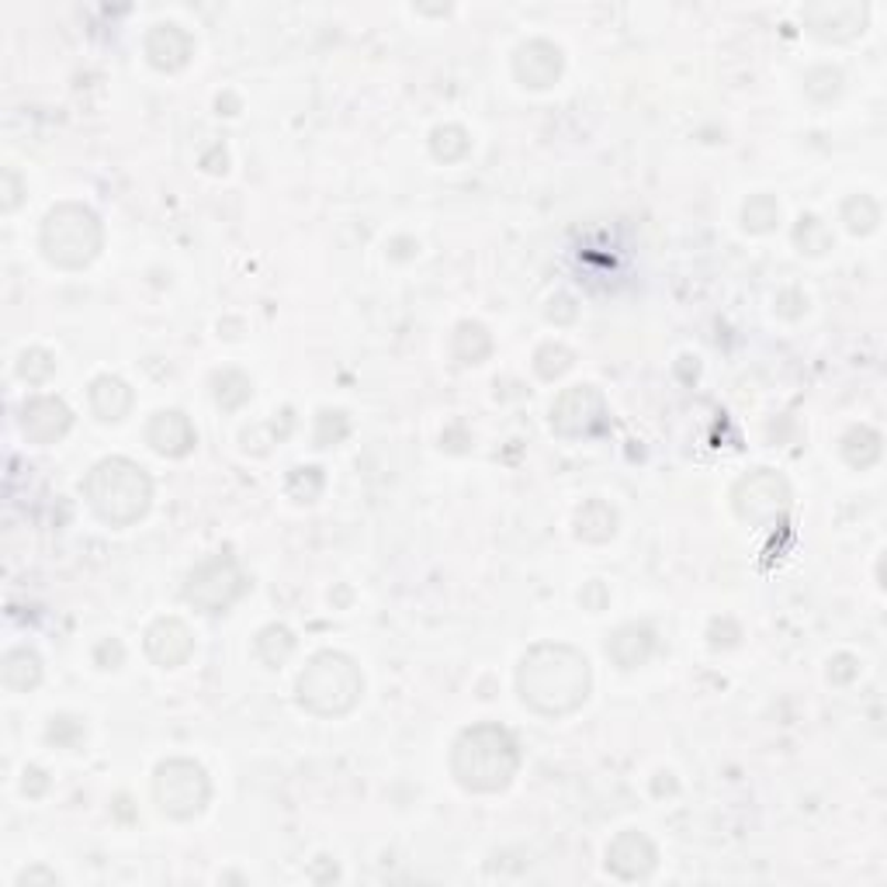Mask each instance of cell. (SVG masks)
Listing matches in <instances>:
<instances>
[{"mask_svg": "<svg viewBox=\"0 0 887 887\" xmlns=\"http://www.w3.org/2000/svg\"><path fill=\"white\" fill-rule=\"evenodd\" d=\"M147 56L163 74H177L195 56V39H191L174 21H160L147 35Z\"/></svg>", "mask_w": 887, "mask_h": 887, "instance_id": "cell-15", "label": "cell"}, {"mask_svg": "<svg viewBox=\"0 0 887 887\" xmlns=\"http://www.w3.org/2000/svg\"><path fill=\"white\" fill-rule=\"evenodd\" d=\"M126 659V649H122V641H115V638H105L98 649H94V662H98V669H118Z\"/></svg>", "mask_w": 887, "mask_h": 887, "instance_id": "cell-36", "label": "cell"}, {"mask_svg": "<svg viewBox=\"0 0 887 887\" xmlns=\"http://www.w3.org/2000/svg\"><path fill=\"white\" fill-rule=\"evenodd\" d=\"M39 247L42 257L63 271H84L87 263L98 260L105 247V229L101 219L80 202H63L50 208V215L42 219L39 232Z\"/></svg>", "mask_w": 887, "mask_h": 887, "instance_id": "cell-5", "label": "cell"}, {"mask_svg": "<svg viewBox=\"0 0 887 887\" xmlns=\"http://www.w3.org/2000/svg\"><path fill=\"white\" fill-rule=\"evenodd\" d=\"M0 205H4V212H14L21 205V181L14 171H4V202Z\"/></svg>", "mask_w": 887, "mask_h": 887, "instance_id": "cell-40", "label": "cell"}, {"mask_svg": "<svg viewBox=\"0 0 887 887\" xmlns=\"http://www.w3.org/2000/svg\"><path fill=\"white\" fill-rule=\"evenodd\" d=\"M777 313L787 316V320H798V316L808 313V299L801 292H794V288H790V292H780L777 295Z\"/></svg>", "mask_w": 887, "mask_h": 887, "instance_id": "cell-37", "label": "cell"}, {"mask_svg": "<svg viewBox=\"0 0 887 887\" xmlns=\"http://www.w3.org/2000/svg\"><path fill=\"white\" fill-rule=\"evenodd\" d=\"M780 223V205L774 195H753L742 208V226L749 232H770Z\"/></svg>", "mask_w": 887, "mask_h": 887, "instance_id": "cell-28", "label": "cell"}, {"mask_svg": "<svg viewBox=\"0 0 887 887\" xmlns=\"http://www.w3.org/2000/svg\"><path fill=\"white\" fill-rule=\"evenodd\" d=\"M18 375L29 381V386H42V381H50L56 375V361L50 350L42 347H32L18 357Z\"/></svg>", "mask_w": 887, "mask_h": 887, "instance_id": "cell-31", "label": "cell"}, {"mask_svg": "<svg viewBox=\"0 0 887 887\" xmlns=\"http://www.w3.org/2000/svg\"><path fill=\"white\" fill-rule=\"evenodd\" d=\"M153 798L166 819L191 822L208 808L212 783L205 766L195 759H163L153 774Z\"/></svg>", "mask_w": 887, "mask_h": 887, "instance_id": "cell-6", "label": "cell"}, {"mask_svg": "<svg viewBox=\"0 0 887 887\" xmlns=\"http://www.w3.org/2000/svg\"><path fill=\"white\" fill-rule=\"evenodd\" d=\"M80 738H84V725L77 722V717H69V714L53 717V725H50V742H56V746H63V749H74Z\"/></svg>", "mask_w": 887, "mask_h": 887, "instance_id": "cell-34", "label": "cell"}, {"mask_svg": "<svg viewBox=\"0 0 887 887\" xmlns=\"http://www.w3.org/2000/svg\"><path fill=\"white\" fill-rule=\"evenodd\" d=\"M35 880H50V884H56V874H50V870H42V867H32V870H25L18 877V884L25 887V884H35Z\"/></svg>", "mask_w": 887, "mask_h": 887, "instance_id": "cell-41", "label": "cell"}, {"mask_svg": "<svg viewBox=\"0 0 887 887\" xmlns=\"http://www.w3.org/2000/svg\"><path fill=\"white\" fill-rule=\"evenodd\" d=\"M659 867V850L645 832H620L607 846V870L620 880H649Z\"/></svg>", "mask_w": 887, "mask_h": 887, "instance_id": "cell-10", "label": "cell"}, {"mask_svg": "<svg viewBox=\"0 0 887 887\" xmlns=\"http://www.w3.org/2000/svg\"><path fill=\"white\" fill-rule=\"evenodd\" d=\"M142 645H147V656L160 669H177L195 652V635H191L181 617H160L147 628V641Z\"/></svg>", "mask_w": 887, "mask_h": 887, "instance_id": "cell-14", "label": "cell"}, {"mask_svg": "<svg viewBox=\"0 0 887 887\" xmlns=\"http://www.w3.org/2000/svg\"><path fill=\"white\" fill-rule=\"evenodd\" d=\"M843 223H846V229H850L853 236H867V232H874L877 223H880V208H877V202L867 198V195H853V198L843 202Z\"/></svg>", "mask_w": 887, "mask_h": 887, "instance_id": "cell-27", "label": "cell"}, {"mask_svg": "<svg viewBox=\"0 0 887 887\" xmlns=\"http://www.w3.org/2000/svg\"><path fill=\"white\" fill-rule=\"evenodd\" d=\"M147 441L163 458H184L198 444V434L181 410H160L147 426Z\"/></svg>", "mask_w": 887, "mask_h": 887, "instance_id": "cell-16", "label": "cell"}, {"mask_svg": "<svg viewBox=\"0 0 887 887\" xmlns=\"http://www.w3.org/2000/svg\"><path fill=\"white\" fill-rule=\"evenodd\" d=\"M84 496L108 527H132L150 510L153 483L132 458H105L87 472Z\"/></svg>", "mask_w": 887, "mask_h": 887, "instance_id": "cell-3", "label": "cell"}, {"mask_svg": "<svg viewBox=\"0 0 887 887\" xmlns=\"http://www.w3.org/2000/svg\"><path fill=\"white\" fill-rule=\"evenodd\" d=\"M859 677V659L856 656H835L832 662H829V680L832 683H853Z\"/></svg>", "mask_w": 887, "mask_h": 887, "instance_id": "cell-35", "label": "cell"}, {"mask_svg": "<svg viewBox=\"0 0 887 887\" xmlns=\"http://www.w3.org/2000/svg\"><path fill=\"white\" fill-rule=\"evenodd\" d=\"M867 14H870L867 4H853V0H843V4H811L804 8V25L811 35L825 42H850L867 29Z\"/></svg>", "mask_w": 887, "mask_h": 887, "instance_id": "cell-12", "label": "cell"}, {"mask_svg": "<svg viewBox=\"0 0 887 887\" xmlns=\"http://www.w3.org/2000/svg\"><path fill=\"white\" fill-rule=\"evenodd\" d=\"M299 704L316 717H344L365 693V677L357 662L344 652H320L309 659L295 683Z\"/></svg>", "mask_w": 887, "mask_h": 887, "instance_id": "cell-4", "label": "cell"}, {"mask_svg": "<svg viewBox=\"0 0 887 887\" xmlns=\"http://www.w3.org/2000/svg\"><path fill=\"white\" fill-rule=\"evenodd\" d=\"M0 677H4V686L14 690V693H29L42 683V659L39 652L25 649V645H18L4 656V666H0Z\"/></svg>", "mask_w": 887, "mask_h": 887, "instance_id": "cell-21", "label": "cell"}, {"mask_svg": "<svg viewBox=\"0 0 887 887\" xmlns=\"http://www.w3.org/2000/svg\"><path fill=\"white\" fill-rule=\"evenodd\" d=\"M804 90H808V98L825 105V101L839 98V90H843V74H839L835 66H814L804 77Z\"/></svg>", "mask_w": 887, "mask_h": 887, "instance_id": "cell-32", "label": "cell"}, {"mask_svg": "<svg viewBox=\"0 0 887 887\" xmlns=\"http://www.w3.org/2000/svg\"><path fill=\"white\" fill-rule=\"evenodd\" d=\"M732 507L742 523L770 531V527L787 520V510H790L787 478L770 468H756L749 475H742L732 489Z\"/></svg>", "mask_w": 887, "mask_h": 887, "instance_id": "cell-8", "label": "cell"}, {"mask_svg": "<svg viewBox=\"0 0 887 887\" xmlns=\"http://www.w3.org/2000/svg\"><path fill=\"white\" fill-rule=\"evenodd\" d=\"M656 652V631L649 625H625L617 628L607 641V656L620 669H638Z\"/></svg>", "mask_w": 887, "mask_h": 887, "instance_id": "cell-18", "label": "cell"}, {"mask_svg": "<svg viewBox=\"0 0 887 887\" xmlns=\"http://www.w3.org/2000/svg\"><path fill=\"white\" fill-rule=\"evenodd\" d=\"M551 430L565 441L593 437L607 430V402L593 386H572L565 389L555 405H551Z\"/></svg>", "mask_w": 887, "mask_h": 887, "instance_id": "cell-9", "label": "cell"}, {"mask_svg": "<svg viewBox=\"0 0 887 887\" xmlns=\"http://www.w3.org/2000/svg\"><path fill=\"white\" fill-rule=\"evenodd\" d=\"M468 150H472V139L462 126H441L430 132V153L441 163H458L468 156Z\"/></svg>", "mask_w": 887, "mask_h": 887, "instance_id": "cell-25", "label": "cell"}, {"mask_svg": "<svg viewBox=\"0 0 887 887\" xmlns=\"http://www.w3.org/2000/svg\"><path fill=\"white\" fill-rule=\"evenodd\" d=\"M247 589H250V580L232 555H208L205 562L191 569L184 583V601L195 610L215 617L244 601Z\"/></svg>", "mask_w": 887, "mask_h": 887, "instance_id": "cell-7", "label": "cell"}, {"mask_svg": "<svg viewBox=\"0 0 887 887\" xmlns=\"http://www.w3.org/2000/svg\"><path fill=\"white\" fill-rule=\"evenodd\" d=\"M575 534L589 544H604L617 534V510L607 499H589L583 510L575 513Z\"/></svg>", "mask_w": 887, "mask_h": 887, "instance_id": "cell-20", "label": "cell"}, {"mask_svg": "<svg viewBox=\"0 0 887 887\" xmlns=\"http://www.w3.org/2000/svg\"><path fill=\"white\" fill-rule=\"evenodd\" d=\"M212 396H215V402H219L226 413H232V410H239V405H247V402H250V396H253V381H250L244 371H236V368L215 371V375H212Z\"/></svg>", "mask_w": 887, "mask_h": 887, "instance_id": "cell-24", "label": "cell"}, {"mask_svg": "<svg viewBox=\"0 0 887 887\" xmlns=\"http://www.w3.org/2000/svg\"><path fill=\"white\" fill-rule=\"evenodd\" d=\"M292 652H295V635L284 625H268L253 638V656L268 669H281L288 659H292Z\"/></svg>", "mask_w": 887, "mask_h": 887, "instance_id": "cell-23", "label": "cell"}, {"mask_svg": "<svg viewBox=\"0 0 887 887\" xmlns=\"http://www.w3.org/2000/svg\"><path fill=\"white\" fill-rule=\"evenodd\" d=\"M350 434V420L344 410H323L316 420V447H333Z\"/></svg>", "mask_w": 887, "mask_h": 887, "instance_id": "cell-33", "label": "cell"}, {"mask_svg": "<svg viewBox=\"0 0 887 887\" xmlns=\"http://www.w3.org/2000/svg\"><path fill=\"white\" fill-rule=\"evenodd\" d=\"M880 434L874 426H850L846 434H843V444H839V454H843V462L850 468H870L877 465L880 458Z\"/></svg>", "mask_w": 887, "mask_h": 887, "instance_id": "cell-22", "label": "cell"}, {"mask_svg": "<svg viewBox=\"0 0 887 887\" xmlns=\"http://www.w3.org/2000/svg\"><path fill=\"white\" fill-rule=\"evenodd\" d=\"M548 320L551 323H572L575 320V302L569 295H555L548 302Z\"/></svg>", "mask_w": 887, "mask_h": 887, "instance_id": "cell-38", "label": "cell"}, {"mask_svg": "<svg viewBox=\"0 0 887 887\" xmlns=\"http://www.w3.org/2000/svg\"><path fill=\"white\" fill-rule=\"evenodd\" d=\"M593 690V669L589 659L562 641H541L520 659L517 669V693L520 701L544 714V717H565L580 711L589 701Z\"/></svg>", "mask_w": 887, "mask_h": 887, "instance_id": "cell-1", "label": "cell"}, {"mask_svg": "<svg viewBox=\"0 0 887 887\" xmlns=\"http://www.w3.org/2000/svg\"><path fill=\"white\" fill-rule=\"evenodd\" d=\"M90 410L94 417H98L101 423H122L129 413H132V389L126 386L122 378H115V375H101V378H94L90 381Z\"/></svg>", "mask_w": 887, "mask_h": 887, "instance_id": "cell-17", "label": "cell"}, {"mask_svg": "<svg viewBox=\"0 0 887 887\" xmlns=\"http://www.w3.org/2000/svg\"><path fill=\"white\" fill-rule=\"evenodd\" d=\"M323 486H326V475H323V468H316V465H302V468H295L292 475H288V496H292L295 502H316L320 499V493H323Z\"/></svg>", "mask_w": 887, "mask_h": 887, "instance_id": "cell-29", "label": "cell"}, {"mask_svg": "<svg viewBox=\"0 0 887 887\" xmlns=\"http://www.w3.org/2000/svg\"><path fill=\"white\" fill-rule=\"evenodd\" d=\"M572 361H575V357H572V350L565 344H544L534 354V371L544 381H555V378H562L572 368Z\"/></svg>", "mask_w": 887, "mask_h": 887, "instance_id": "cell-30", "label": "cell"}, {"mask_svg": "<svg viewBox=\"0 0 887 887\" xmlns=\"http://www.w3.org/2000/svg\"><path fill=\"white\" fill-rule=\"evenodd\" d=\"M45 787H50V777H45V770H39V766H29V774H25V783H21V790H25L29 798H42V794H45Z\"/></svg>", "mask_w": 887, "mask_h": 887, "instance_id": "cell-39", "label": "cell"}, {"mask_svg": "<svg viewBox=\"0 0 887 887\" xmlns=\"http://www.w3.org/2000/svg\"><path fill=\"white\" fill-rule=\"evenodd\" d=\"M520 770L517 738L502 725H472L451 746V777L472 794H499Z\"/></svg>", "mask_w": 887, "mask_h": 887, "instance_id": "cell-2", "label": "cell"}, {"mask_svg": "<svg viewBox=\"0 0 887 887\" xmlns=\"http://www.w3.org/2000/svg\"><path fill=\"white\" fill-rule=\"evenodd\" d=\"M69 426H74V413L56 396H35L21 405V434H25L29 444H56L60 437H66Z\"/></svg>", "mask_w": 887, "mask_h": 887, "instance_id": "cell-11", "label": "cell"}, {"mask_svg": "<svg viewBox=\"0 0 887 887\" xmlns=\"http://www.w3.org/2000/svg\"><path fill=\"white\" fill-rule=\"evenodd\" d=\"M451 354H454V361L465 365V368H475V365H483L486 357L493 354V337H489V329L483 323H458L454 326V337H451Z\"/></svg>", "mask_w": 887, "mask_h": 887, "instance_id": "cell-19", "label": "cell"}, {"mask_svg": "<svg viewBox=\"0 0 887 887\" xmlns=\"http://www.w3.org/2000/svg\"><path fill=\"white\" fill-rule=\"evenodd\" d=\"M562 69H565V56L555 42H548V39H531V42H523L517 56H513V74L523 87H531V90H544L551 87L559 77H562Z\"/></svg>", "mask_w": 887, "mask_h": 887, "instance_id": "cell-13", "label": "cell"}, {"mask_svg": "<svg viewBox=\"0 0 887 887\" xmlns=\"http://www.w3.org/2000/svg\"><path fill=\"white\" fill-rule=\"evenodd\" d=\"M794 244H798V250L808 253V257H822V253L832 250L835 236H832V229L819 219V215H801L798 226H794Z\"/></svg>", "mask_w": 887, "mask_h": 887, "instance_id": "cell-26", "label": "cell"}]
</instances>
